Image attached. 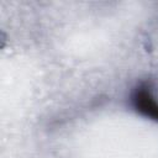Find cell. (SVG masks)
<instances>
[{
    "instance_id": "6da1fadb",
    "label": "cell",
    "mask_w": 158,
    "mask_h": 158,
    "mask_svg": "<svg viewBox=\"0 0 158 158\" xmlns=\"http://www.w3.org/2000/svg\"><path fill=\"white\" fill-rule=\"evenodd\" d=\"M131 105L142 116L158 121V100L153 96L152 86L148 81H142L133 89Z\"/></svg>"
}]
</instances>
